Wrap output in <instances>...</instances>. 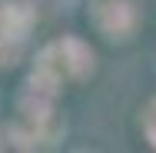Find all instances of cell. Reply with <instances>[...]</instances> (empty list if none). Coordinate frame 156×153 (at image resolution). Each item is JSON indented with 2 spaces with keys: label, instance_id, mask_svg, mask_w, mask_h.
Segmentation results:
<instances>
[{
  "label": "cell",
  "instance_id": "4",
  "mask_svg": "<svg viewBox=\"0 0 156 153\" xmlns=\"http://www.w3.org/2000/svg\"><path fill=\"white\" fill-rule=\"evenodd\" d=\"M140 126H143V140L156 150V97L143 107V117H140Z\"/></svg>",
  "mask_w": 156,
  "mask_h": 153
},
{
  "label": "cell",
  "instance_id": "3",
  "mask_svg": "<svg viewBox=\"0 0 156 153\" xmlns=\"http://www.w3.org/2000/svg\"><path fill=\"white\" fill-rule=\"evenodd\" d=\"M87 24L93 27L103 40L110 43H123L136 33L140 13L133 0H90L87 7Z\"/></svg>",
  "mask_w": 156,
  "mask_h": 153
},
{
  "label": "cell",
  "instance_id": "2",
  "mask_svg": "<svg viewBox=\"0 0 156 153\" xmlns=\"http://www.w3.org/2000/svg\"><path fill=\"white\" fill-rule=\"evenodd\" d=\"M37 13L23 0H0V70L17 67L33 33Z\"/></svg>",
  "mask_w": 156,
  "mask_h": 153
},
{
  "label": "cell",
  "instance_id": "1",
  "mask_svg": "<svg viewBox=\"0 0 156 153\" xmlns=\"http://www.w3.org/2000/svg\"><path fill=\"white\" fill-rule=\"evenodd\" d=\"M93 70H96V53L90 50V43L80 37H60L40 50L30 80L60 93L63 83H83L87 77H93Z\"/></svg>",
  "mask_w": 156,
  "mask_h": 153
}]
</instances>
